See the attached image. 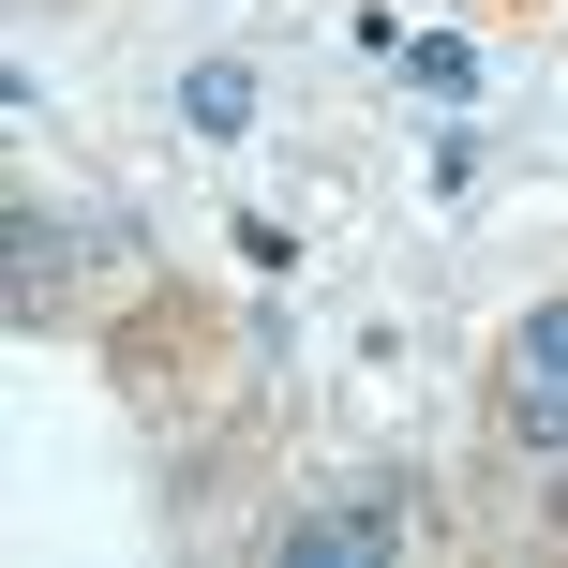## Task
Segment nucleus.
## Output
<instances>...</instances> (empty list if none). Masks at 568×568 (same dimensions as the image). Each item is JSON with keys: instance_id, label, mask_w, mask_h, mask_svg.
Here are the masks:
<instances>
[{"instance_id": "f257e3e1", "label": "nucleus", "mask_w": 568, "mask_h": 568, "mask_svg": "<svg viewBox=\"0 0 568 568\" xmlns=\"http://www.w3.org/2000/svg\"><path fill=\"white\" fill-rule=\"evenodd\" d=\"M419 479H359V494H314V509H284L270 524V554L284 568H359V554H419Z\"/></svg>"}, {"instance_id": "f03ea898", "label": "nucleus", "mask_w": 568, "mask_h": 568, "mask_svg": "<svg viewBox=\"0 0 568 568\" xmlns=\"http://www.w3.org/2000/svg\"><path fill=\"white\" fill-rule=\"evenodd\" d=\"M75 255H105V240H90L75 210L16 195V225H0V314H16V329H45V300H60V270H75Z\"/></svg>"}, {"instance_id": "7ed1b4c3", "label": "nucleus", "mask_w": 568, "mask_h": 568, "mask_svg": "<svg viewBox=\"0 0 568 568\" xmlns=\"http://www.w3.org/2000/svg\"><path fill=\"white\" fill-rule=\"evenodd\" d=\"M180 120L195 135H255V60H195L180 75Z\"/></svg>"}, {"instance_id": "20e7f679", "label": "nucleus", "mask_w": 568, "mask_h": 568, "mask_svg": "<svg viewBox=\"0 0 568 568\" xmlns=\"http://www.w3.org/2000/svg\"><path fill=\"white\" fill-rule=\"evenodd\" d=\"M509 434L539 464H568V374H509Z\"/></svg>"}, {"instance_id": "39448f33", "label": "nucleus", "mask_w": 568, "mask_h": 568, "mask_svg": "<svg viewBox=\"0 0 568 568\" xmlns=\"http://www.w3.org/2000/svg\"><path fill=\"white\" fill-rule=\"evenodd\" d=\"M404 75H419V90H434V105H464V90H479V60H464V45H449V30H419V45H404Z\"/></svg>"}, {"instance_id": "423d86ee", "label": "nucleus", "mask_w": 568, "mask_h": 568, "mask_svg": "<svg viewBox=\"0 0 568 568\" xmlns=\"http://www.w3.org/2000/svg\"><path fill=\"white\" fill-rule=\"evenodd\" d=\"M524 374H568V300H539V314H524Z\"/></svg>"}]
</instances>
